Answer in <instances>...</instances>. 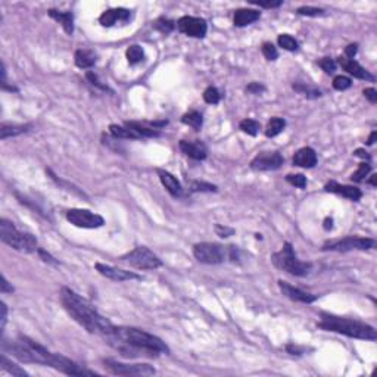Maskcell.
Wrapping results in <instances>:
<instances>
[{
	"instance_id": "6da1fadb",
	"label": "cell",
	"mask_w": 377,
	"mask_h": 377,
	"mask_svg": "<svg viewBox=\"0 0 377 377\" xmlns=\"http://www.w3.org/2000/svg\"><path fill=\"white\" fill-rule=\"evenodd\" d=\"M61 299L65 306V309L70 312V315L81 324L84 329L90 333L100 336H111L115 330V326L100 315L90 302H87L80 295H77L74 291L68 288H62L61 291Z\"/></svg>"
},
{
	"instance_id": "7a4b0ae2",
	"label": "cell",
	"mask_w": 377,
	"mask_h": 377,
	"mask_svg": "<svg viewBox=\"0 0 377 377\" xmlns=\"http://www.w3.org/2000/svg\"><path fill=\"white\" fill-rule=\"evenodd\" d=\"M1 349L3 352L10 354L21 363L42 364L46 367H52V363L55 358V354L49 352L40 343L22 335H19L16 340H12V342H7L3 339Z\"/></svg>"
},
{
	"instance_id": "3957f363",
	"label": "cell",
	"mask_w": 377,
	"mask_h": 377,
	"mask_svg": "<svg viewBox=\"0 0 377 377\" xmlns=\"http://www.w3.org/2000/svg\"><path fill=\"white\" fill-rule=\"evenodd\" d=\"M318 327L326 332H333V333L345 335L348 337L361 339V340H376L377 339V332L375 330V327L366 323H361L358 320L337 317L330 314L321 315V321L318 323Z\"/></svg>"
},
{
	"instance_id": "277c9868",
	"label": "cell",
	"mask_w": 377,
	"mask_h": 377,
	"mask_svg": "<svg viewBox=\"0 0 377 377\" xmlns=\"http://www.w3.org/2000/svg\"><path fill=\"white\" fill-rule=\"evenodd\" d=\"M108 337H114L136 348H140L149 352L152 357H158L159 354H169V348L162 339L136 327H115L114 333Z\"/></svg>"
},
{
	"instance_id": "5b68a950",
	"label": "cell",
	"mask_w": 377,
	"mask_h": 377,
	"mask_svg": "<svg viewBox=\"0 0 377 377\" xmlns=\"http://www.w3.org/2000/svg\"><path fill=\"white\" fill-rule=\"evenodd\" d=\"M0 239L3 243L10 246L12 249L25 253L37 251V240L33 234L30 233H22L19 231L12 221L1 218L0 220Z\"/></svg>"
},
{
	"instance_id": "8992f818",
	"label": "cell",
	"mask_w": 377,
	"mask_h": 377,
	"mask_svg": "<svg viewBox=\"0 0 377 377\" xmlns=\"http://www.w3.org/2000/svg\"><path fill=\"white\" fill-rule=\"evenodd\" d=\"M271 259H273V264L277 268H280V270H283V271H286L292 276H296V277L308 276L311 268H312V265L309 262H303L296 256L294 248L289 242H286L283 245L282 251L273 253Z\"/></svg>"
},
{
	"instance_id": "52a82bcc",
	"label": "cell",
	"mask_w": 377,
	"mask_h": 377,
	"mask_svg": "<svg viewBox=\"0 0 377 377\" xmlns=\"http://www.w3.org/2000/svg\"><path fill=\"white\" fill-rule=\"evenodd\" d=\"M120 259L137 270H156L162 267V261L146 246H137Z\"/></svg>"
},
{
	"instance_id": "ba28073f",
	"label": "cell",
	"mask_w": 377,
	"mask_h": 377,
	"mask_svg": "<svg viewBox=\"0 0 377 377\" xmlns=\"http://www.w3.org/2000/svg\"><path fill=\"white\" fill-rule=\"evenodd\" d=\"M376 246V240L370 237H358V236H348L343 239L330 240L323 245V251L349 252V251H367Z\"/></svg>"
},
{
	"instance_id": "9c48e42d",
	"label": "cell",
	"mask_w": 377,
	"mask_h": 377,
	"mask_svg": "<svg viewBox=\"0 0 377 377\" xmlns=\"http://www.w3.org/2000/svg\"><path fill=\"white\" fill-rule=\"evenodd\" d=\"M193 255L202 264L215 265V264L224 262V259L227 258V249L217 243L202 242L193 246Z\"/></svg>"
},
{
	"instance_id": "30bf717a",
	"label": "cell",
	"mask_w": 377,
	"mask_h": 377,
	"mask_svg": "<svg viewBox=\"0 0 377 377\" xmlns=\"http://www.w3.org/2000/svg\"><path fill=\"white\" fill-rule=\"evenodd\" d=\"M103 364L109 373L118 376H153L156 373V370L149 364H126L114 360H105Z\"/></svg>"
},
{
	"instance_id": "8fae6325",
	"label": "cell",
	"mask_w": 377,
	"mask_h": 377,
	"mask_svg": "<svg viewBox=\"0 0 377 377\" xmlns=\"http://www.w3.org/2000/svg\"><path fill=\"white\" fill-rule=\"evenodd\" d=\"M67 220L80 228H99L105 224L103 217L99 214H94L88 210H70L67 212Z\"/></svg>"
},
{
	"instance_id": "7c38bea8",
	"label": "cell",
	"mask_w": 377,
	"mask_h": 377,
	"mask_svg": "<svg viewBox=\"0 0 377 377\" xmlns=\"http://www.w3.org/2000/svg\"><path fill=\"white\" fill-rule=\"evenodd\" d=\"M177 28L183 34L189 37H195V39H204L208 31L207 21L204 18H196V16H181L177 21Z\"/></svg>"
},
{
	"instance_id": "4fadbf2b",
	"label": "cell",
	"mask_w": 377,
	"mask_h": 377,
	"mask_svg": "<svg viewBox=\"0 0 377 377\" xmlns=\"http://www.w3.org/2000/svg\"><path fill=\"white\" fill-rule=\"evenodd\" d=\"M285 164V158L279 152H262L251 161V168L258 171H274Z\"/></svg>"
},
{
	"instance_id": "5bb4252c",
	"label": "cell",
	"mask_w": 377,
	"mask_h": 377,
	"mask_svg": "<svg viewBox=\"0 0 377 377\" xmlns=\"http://www.w3.org/2000/svg\"><path fill=\"white\" fill-rule=\"evenodd\" d=\"M96 270L99 274H102L103 277L114 280V282H127V280H140L142 277L133 271H126L123 268H117V267H111L102 262L96 264Z\"/></svg>"
},
{
	"instance_id": "9a60e30c",
	"label": "cell",
	"mask_w": 377,
	"mask_h": 377,
	"mask_svg": "<svg viewBox=\"0 0 377 377\" xmlns=\"http://www.w3.org/2000/svg\"><path fill=\"white\" fill-rule=\"evenodd\" d=\"M339 65L348 73V74H351V75H354L355 78H358V80H366V81H375L376 78H375V75L373 74H370L366 68H363L357 61H354V59H348V58H339Z\"/></svg>"
},
{
	"instance_id": "2e32d148",
	"label": "cell",
	"mask_w": 377,
	"mask_h": 377,
	"mask_svg": "<svg viewBox=\"0 0 377 377\" xmlns=\"http://www.w3.org/2000/svg\"><path fill=\"white\" fill-rule=\"evenodd\" d=\"M178 148L180 151L187 155L189 158L192 159H196V161H204L208 155V151H207V146L196 140V142H187V140H180L178 143Z\"/></svg>"
},
{
	"instance_id": "e0dca14e",
	"label": "cell",
	"mask_w": 377,
	"mask_h": 377,
	"mask_svg": "<svg viewBox=\"0 0 377 377\" xmlns=\"http://www.w3.org/2000/svg\"><path fill=\"white\" fill-rule=\"evenodd\" d=\"M131 18V12L124 7H115V9H109L105 10L100 16H99V22L103 27H112L117 22H127Z\"/></svg>"
},
{
	"instance_id": "ac0fdd59",
	"label": "cell",
	"mask_w": 377,
	"mask_h": 377,
	"mask_svg": "<svg viewBox=\"0 0 377 377\" xmlns=\"http://www.w3.org/2000/svg\"><path fill=\"white\" fill-rule=\"evenodd\" d=\"M279 288L282 291V294L285 295L286 298L292 299L295 302H302V303H312L317 296L311 294H306L298 288H294L292 285H289L288 282H283V280H279Z\"/></svg>"
},
{
	"instance_id": "d6986e66",
	"label": "cell",
	"mask_w": 377,
	"mask_h": 377,
	"mask_svg": "<svg viewBox=\"0 0 377 377\" xmlns=\"http://www.w3.org/2000/svg\"><path fill=\"white\" fill-rule=\"evenodd\" d=\"M326 192H332V193H336V195H340L346 199H351V201H360L363 198V192L358 189V187H354V186H343V184H339L336 181H330L326 184Z\"/></svg>"
},
{
	"instance_id": "ffe728a7",
	"label": "cell",
	"mask_w": 377,
	"mask_h": 377,
	"mask_svg": "<svg viewBox=\"0 0 377 377\" xmlns=\"http://www.w3.org/2000/svg\"><path fill=\"white\" fill-rule=\"evenodd\" d=\"M156 172H158V177H159L162 186L167 189L168 192H169L174 198H180L181 193H183V187H181L180 181H178L171 172H168L165 169H156Z\"/></svg>"
},
{
	"instance_id": "44dd1931",
	"label": "cell",
	"mask_w": 377,
	"mask_h": 377,
	"mask_svg": "<svg viewBox=\"0 0 377 377\" xmlns=\"http://www.w3.org/2000/svg\"><path fill=\"white\" fill-rule=\"evenodd\" d=\"M317 164V153L312 148H302L294 156V165L301 168H312Z\"/></svg>"
},
{
	"instance_id": "7402d4cb",
	"label": "cell",
	"mask_w": 377,
	"mask_h": 377,
	"mask_svg": "<svg viewBox=\"0 0 377 377\" xmlns=\"http://www.w3.org/2000/svg\"><path fill=\"white\" fill-rule=\"evenodd\" d=\"M259 16H261V12L256 9H239L234 12L233 22L236 27H246L252 22L258 21Z\"/></svg>"
},
{
	"instance_id": "603a6c76",
	"label": "cell",
	"mask_w": 377,
	"mask_h": 377,
	"mask_svg": "<svg viewBox=\"0 0 377 377\" xmlns=\"http://www.w3.org/2000/svg\"><path fill=\"white\" fill-rule=\"evenodd\" d=\"M47 13H49L50 18H53L55 21H58L64 27L67 34L71 36L74 33V15H73V12H59L56 9H49Z\"/></svg>"
},
{
	"instance_id": "cb8c5ba5",
	"label": "cell",
	"mask_w": 377,
	"mask_h": 377,
	"mask_svg": "<svg viewBox=\"0 0 377 377\" xmlns=\"http://www.w3.org/2000/svg\"><path fill=\"white\" fill-rule=\"evenodd\" d=\"M30 128H31L30 124H7V123H3L0 126V139L6 140L9 137L21 136V134L27 133Z\"/></svg>"
},
{
	"instance_id": "d4e9b609",
	"label": "cell",
	"mask_w": 377,
	"mask_h": 377,
	"mask_svg": "<svg viewBox=\"0 0 377 377\" xmlns=\"http://www.w3.org/2000/svg\"><path fill=\"white\" fill-rule=\"evenodd\" d=\"M74 61H75V65H77L78 68L87 70V68H91V67L96 64V55H94L91 50L80 49V50L75 52Z\"/></svg>"
},
{
	"instance_id": "484cf974",
	"label": "cell",
	"mask_w": 377,
	"mask_h": 377,
	"mask_svg": "<svg viewBox=\"0 0 377 377\" xmlns=\"http://www.w3.org/2000/svg\"><path fill=\"white\" fill-rule=\"evenodd\" d=\"M0 366H1V369L3 370H6L7 373H10L12 376H18V377H24V376H28V373L24 370V369H21L19 366H16L15 363H12L7 357H6V354L3 352L1 354V357H0Z\"/></svg>"
},
{
	"instance_id": "4316f807",
	"label": "cell",
	"mask_w": 377,
	"mask_h": 377,
	"mask_svg": "<svg viewBox=\"0 0 377 377\" xmlns=\"http://www.w3.org/2000/svg\"><path fill=\"white\" fill-rule=\"evenodd\" d=\"M126 126L130 127L131 130H134L136 134L140 139H145V137H158L159 136V131L156 128H149V127L142 126L140 123H136V121H127Z\"/></svg>"
},
{
	"instance_id": "83f0119b",
	"label": "cell",
	"mask_w": 377,
	"mask_h": 377,
	"mask_svg": "<svg viewBox=\"0 0 377 377\" xmlns=\"http://www.w3.org/2000/svg\"><path fill=\"white\" fill-rule=\"evenodd\" d=\"M109 131H111V134L114 136V137H117V139H140L137 134H136V131L134 130H131L130 127H127L126 124L124 126H118V124H111L109 126Z\"/></svg>"
},
{
	"instance_id": "f1b7e54d",
	"label": "cell",
	"mask_w": 377,
	"mask_h": 377,
	"mask_svg": "<svg viewBox=\"0 0 377 377\" xmlns=\"http://www.w3.org/2000/svg\"><path fill=\"white\" fill-rule=\"evenodd\" d=\"M286 127V121L283 118H279V117H273L268 124H267V128H265V134L267 137H276L277 134H280Z\"/></svg>"
},
{
	"instance_id": "f546056e",
	"label": "cell",
	"mask_w": 377,
	"mask_h": 377,
	"mask_svg": "<svg viewBox=\"0 0 377 377\" xmlns=\"http://www.w3.org/2000/svg\"><path fill=\"white\" fill-rule=\"evenodd\" d=\"M181 123L186 124V126L192 127L195 130H201L202 128V124H204V120H202V115L196 111H192V112H187L181 117Z\"/></svg>"
},
{
	"instance_id": "4dcf8cb0",
	"label": "cell",
	"mask_w": 377,
	"mask_h": 377,
	"mask_svg": "<svg viewBox=\"0 0 377 377\" xmlns=\"http://www.w3.org/2000/svg\"><path fill=\"white\" fill-rule=\"evenodd\" d=\"M126 55L127 61H128L130 65H136V64H139V62H142V61L145 59V50H143L140 46H137V44L130 46V47L127 49Z\"/></svg>"
},
{
	"instance_id": "1f68e13d",
	"label": "cell",
	"mask_w": 377,
	"mask_h": 377,
	"mask_svg": "<svg viewBox=\"0 0 377 377\" xmlns=\"http://www.w3.org/2000/svg\"><path fill=\"white\" fill-rule=\"evenodd\" d=\"M294 90L299 91L301 94H303L305 97H309V99H317L321 96V91L315 87H309V85H305V84H294Z\"/></svg>"
},
{
	"instance_id": "d6a6232c",
	"label": "cell",
	"mask_w": 377,
	"mask_h": 377,
	"mask_svg": "<svg viewBox=\"0 0 377 377\" xmlns=\"http://www.w3.org/2000/svg\"><path fill=\"white\" fill-rule=\"evenodd\" d=\"M153 28L158 30V31L162 33V34H169V33L175 28V22L171 21V19H168V18H159V19L155 21Z\"/></svg>"
},
{
	"instance_id": "836d02e7",
	"label": "cell",
	"mask_w": 377,
	"mask_h": 377,
	"mask_svg": "<svg viewBox=\"0 0 377 377\" xmlns=\"http://www.w3.org/2000/svg\"><path fill=\"white\" fill-rule=\"evenodd\" d=\"M277 42H279L280 47H283L285 50H289V52H295L299 47L298 42L295 40L292 36H289V34H280L279 39H277Z\"/></svg>"
},
{
	"instance_id": "e575fe53",
	"label": "cell",
	"mask_w": 377,
	"mask_h": 377,
	"mask_svg": "<svg viewBox=\"0 0 377 377\" xmlns=\"http://www.w3.org/2000/svg\"><path fill=\"white\" fill-rule=\"evenodd\" d=\"M240 130L243 131V133H246V134H249V136H256L258 134V131H259V123L258 121H255V120H251V118H246V120H243V121H240Z\"/></svg>"
},
{
	"instance_id": "d590c367",
	"label": "cell",
	"mask_w": 377,
	"mask_h": 377,
	"mask_svg": "<svg viewBox=\"0 0 377 377\" xmlns=\"http://www.w3.org/2000/svg\"><path fill=\"white\" fill-rule=\"evenodd\" d=\"M372 171V165L369 164V162H363V164H360L358 165V169L351 175V180L352 181H355V183H360V181H363L364 180V177H367L369 175V172Z\"/></svg>"
},
{
	"instance_id": "8d00e7d4",
	"label": "cell",
	"mask_w": 377,
	"mask_h": 377,
	"mask_svg": "<svg viewBox=\"0 0 377 377\" xmlns=\"http://www.w3.org/2000/svg\"><path fill=\"white\" fill-rule=\"evenodd\" d=\"M190 192L192 193H198V192H217V186L211 184V183H205V181H192L190 184Z\"/></svg>"
},
{
	"instance_id": "74e56055",
	"label": "cell",
	"mask_w": 377,
	"mask_h": 377,
	"mask_svg": "<svg viewBox=\"0 0 377 377\" xmlns=\"http://www.w3.org/2000/svg\"><path fill=\"white\" fill-rule=\"evenodd\" d=\"M204 100L207 102V103H210V105H217V103H220V100H221V94H220V91L215 88V87H208L205 91H204Z\"/></svg>"
},
{
	"instance_id": "f35d334b",
	"label": "cell",
	"mask_w": 377,
	"mask_h": 377,
	"mask_svg": "<svg viewBox=\"0 0 377 377\" xmlns=\"http://www.w3.org/2000/svg\"><path fill=\"white\" fill-rule=\"evenodd\" d=\"M261 50H262V55H264L268 61H276V59L279 58V52H277V49H276V46H274L273 43H264Z\"/></svg>"
},
{
	"instance_id": "ab89813d",
	"label": "cell",
	"mask_w": 377,
	"mask_h": 377,
	"mask_svg": "<svg viewBox=\"0 0 377 377\" xmlns=\"http://www.w3.org/2000/svg\"><path fill=\"white\" fill-rule=\"evenodd\" d=\"M323 9L320 7H312V6H302L299 9H296V13L298 15H302V16H320L323 15Z\"/></svg>"
},
{
	"instance_id": "60d3db41",
	"label": "cell",
	"mask_w": 377,
	"mask_h": 377,
	"mask_svg": "<svg viewBox=\"0 0 377 377\" xmlns=\"http://www.w3.org/2000/svg\"><path fill=\"white\" fill-rule=\"evenodd\" d=\"M351 85H352L351 78H348V77H345V75H337V77L333 78V88H335V90L343 91V90H348Z\"/></svg>"
},
{
	"instance_id": "b9f144b4",
	"label": "cell",
	"mask_w": 377,
	"mask_h": 377,
	"mask_svg": "<svg viewBox=\"0 0 377 377\" xmlns=\"http://www.w3.org/2000/svg\"><path fill=\"white\" fill-rule=\"evenodd\" d=\"M286 180L295 186V187H299V189H303L305 186H306V177L305 175H302V174H289L288 177H286Z\"/></svg>"
},
{
	"instance_id": "7bdbcfd3",
	"label": "cell",
	"mask_w": 377,
	"mask_h": 377,
	"mask_svg": "<svg viewBox=\"0 0 377 377\" xmlns=\"http://www.w3.org/2000/svg\"><path fill=\"white\" fill-rule=\"evenodd\" d=\"M85 78H87L90 83L93 84V85H96L97 88H100V90H103V91H109V93H112V90H111L106 84H102V81L97 78V75H96L93 71H88V73L85 74Z\"/></svg>"
},
{
	"instance_id": "ee69618b",
	"label": "cell",
	"mask_w": 377,
	"mask_h": 377,
	"mask_svg": "<svg viewBox=\"0 0 377 377\" xmlns=\"http://www.w3.org/2000/svg\"><path fill=\"white\" fill-rule=\"evenodd\" d=\"M318 65H320V68H321L324 73H327V74H333L336 71V62L333 59H330V58H323V59H320V61H318Z\"/></svg>"
},
{
	"instance_id": "f6af8a7d",
	"label": "cell",
	"mask_w": 377,
	"mask_h": 377,
	"mask_svg": "<svg viewBox=\"0 0 377 377\" xmlns=\"http://www.w3.org/2000/svg\"><path fill=\"white\" fill-rule=\"evenodd\" d=\"M37 252H39L40 258H42L44 262H47V264H50V265H58V264H59V262H58V261H56V259L50 255V253H49V252H46L44 249H42V248H39Z\"/></svg>"
},
{
	"instance_id": "bcb514c9",
	"label": "cell",
	"mask_w": 377,
	"mask_h": 377,
	"mask_svg": "<svg viewBox=\"0 0 377 377\" xmlns=\"http://www.w3.org/2000/svg\"><path fill=\"white\" fill-rule=\"evenodd\" d=\"M246 91L252 93V94H261V93L265 91V87L261 83H251L246 87Z\"/></svg>"
},
{
	"instance_id": "7dc6e473",
	"label": "cell",
	"mask_w": 377,
	"mask_h": 377,
	"mask_svg": "<svg viewBox=\"0 0 377 377\" xmlns=\"http://www.w3.org/2000/svg\"><path fill=\"white\" fill-rule=\"evenodd\" d=\"M215 231H217V234H218V236H221V237H228V236H231V234L234 233V230H233V228L226 227V226L223 227V226H220V224L215 227Z\"/></svg>"
},
{
	"instance_id": "c3c4849f",
	"label": "cell",
	"mask_w": 377,
	"mask_h": 377,
	"mask_svg": "<svg viewBox=\"0 0 377 377\" xmlns=\"http://www.w3.org/2000/svg\"><path fill=\"white\" fill-rule=\"evenodd\" d=\"M255 4H258L259 7H265V9H273V7H280L283 4L282 0H276V1H256Z\"/></svg>"
},
{
	"instance_id": "681fc988",
	"label": "cell",
	"mask_w": 377,
	"mask_h": 377,
	"mask_svg": "<svg viewBox=\"0 0 377 377\" xmlns=\"http://www.w3.org/2000/svg\"><path fill=\"white\" fill-rule=\"evenodd\" d=\"M364 96L372 102V103H377V91L376 88H373V87H369V88H366L364 91Z\"/></svg>"
},
{
	"instance_id": "f907efd6",
	"label": "cell",
	"mask_w": 377,
	"mask_h": 377,
	"mask_svg": "<svg viewBox=\"0 0 377 377\" xmlns=\"http://www.w3.org/2000/svg\"><path fill=\"white\" fill-rule=\"evenodd\" d=\"M0 291H1V294H12V292H13V288L9 285V282H7V279H6L4 276H1Z\"/></svg>"
},
{
	"instance_id": "816d5d0a",
	"label": "cell",
	"mask_w": 377,
	"mask_h": 377,
	"mask_svg": "<svg viewBox=\"0 0 377 377\" xmlns=\"http://www.w3.org/2000/svg\"><path fill=\"white\" fill-rule=\"evenodd\" d=\"M0 309H1V315H0V320H1V324H0V329L3 330L4 326H6V321H7V306L4 302L0 303Z\"/></svg>"
},
{
	"instance_id": "f5cc1de1",
	"label": "cell",
	"mask_w": 377,
	"mask_h": 377,
	"mask_svg": "<svg viewBox=\"0 0 377 377\" xmlns=\"http://www.w3.org/2000/svg\"><path fill=\"white\" fill-rule=\"evenodd\" d=\"M357 50H358V44H349L346 49H345V58H348V59H354V56L357 55Z\"/></svg>"
},
{
	"instance_id": "db71d44e",
	"label": "cell",
	"mask_w": 377,
	"mask_h": 377,
	"mask_svg": "<svg viewBox=\"0 0 377 377\" xmlns=\"http://www.w3.org/2000/svg\"><path fill=\"white\" fill-rule=\"evenodd\" d=\"M286 351H288L289 354H292V355H302V354H303V348H299V346H296L294 343H289V345L286 346Z\"/></svg>"
},
{
	"instance_id": "11a10c76",
	"label": "cell",
	"mask_w": 377,
	"mask_h": 377,
	"mask_svg": "<svg viewBox=\"0 0 377 377\" xmlns=\"http://www.w3.org/2000/svg\"><path fill=\"white\" fill-rule=\"evenodd\" d=\"M354 155H355V156H360V158H364V159H367V161H370V155H369L366 151H363V149H357Z\"/></svg>"
},
{
	"instance_id": "9f6ffc18",
	"label": "cell",
	"mask_w": 377,
	"mask_h": 377,
	"mask_svg": "<svg viewBox=\"0 0 377 377\" xmlns=\"http://www.w3.org/2000/svg\"><path fill=\"white\" fill-rule=\"evenodd\" d=\"M332 227H333V220L327 217V218L324 220V228H326V230H330Z\"/></svg>"
},
{
	"instance_id": "6f0895ef",
	"label": "cell",
	"mask_w": 377,
	"mask_h": 377,
	"mask_svg": "<svg viewBox=\"0 0 377 377\" xmlns=\"http://www.w3.org/2000/svg\"><path fill=\"white\" fill-rule=\"evenodd\" d=\"M376 137H377V131H373V133H372V136H370V139L367 140V145H373V143H375V140H376Z\"/></svg>"
},
{
	"instance_id": "680465c9",
	"label": "cell",
	"mask_w": 377,
	"mask_h": 377,
	"mask_svg": "<svg viewBox=\"0 0 377 377\" xmlns=\"http://www.w3.org/2000/svg\"><path fill=\"white\" fill-rule=\"evenodd\" d=\"M377 175H372V180H370V183H372V186H376L377 181H376Z\"/></svg>"
}]
</instances>
